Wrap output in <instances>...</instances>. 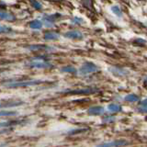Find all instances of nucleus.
<instances>
[{
    "label": "nucleus",
    "instance_id": "1",
    "mask_svg": "<svg viewBox=\"0 0 147 147\" xmlns=\"http://www.w3.org/2000/svg\"><path fill=\"white\" fill-rule=\"evenodd\" d=\"M44 83L43 80L39 79H27V80H7L6 83H2L7 88H18V87H28L38 86Z\"/></svg>",
    "mask_w": 147,
    "mask_h": 147
},
{
    "label": "nucleus",
    "instance_id": "2",
    "mask_svg": "<svg viewBox=\"0 0 147 147\" xmlns=\"http://www.w3.org/2000/svg\"><path fill=\"white\" fill-rule=\"evenodd\" d=\"M26 66L29 68H38V69H48L53 67V64L48 62L46 57H34L31 61L26 63Z\"/></svg>",
    "mask_w": 147,
    "mask_h": 147
},
{
    "label": "nucleus",
    "instance_id": "3",
    "mask_svg": "<svg viewBox=\"0 0 147 147\" xmlns=\"http://www.w3.org/2000/svg\"><path fill=\"white\" fill-rule=\"evenodd\" d=\"M99 70L98 66L92 62H85L79 69V73L83 76L89 75V74L96 73Z\"/></svg>",
    "mask_w": 147,
    "mask_h": 147
},
{
    "label": "nucleus",
    "instance_id": "4",
    "mask_svg": "<svg viewBox=\"0 0 147 147\" xmlns=\"http://www.w3.org/2000/svg\"><path fill=\"white\" fill-rule=\"evenodd\" d=\"M98 88L96 87H86V88H80L76 90H64L63 93L68 95H90L98 92Z\"/></svg>",
    "mask_w": 147,
    "mask_h": 147
},
{
    "label": "nucleus",
    "instance_id": "5",
    "mask_svg": "<svg viewBox=\"0 0 147 147\" xmlns=\"http://www.w3.org/2000/svg\"><path fill=\"white\" fill-rule=\"evenodd\" d=\"M129 144L126 140H116V141H112V142H103V144L96 145V147H122L125 146Z\"/></svg>",
    "mask_w": 147,
    "mask_h": 147
},
{
    "label": "nucleus",
    "instance_id": "6",
    "mask_svg": "<svg viewBox=\"0 0 147 147\" xmlns=\"http://www.w3.org/2000/svg\"><path fill=\"white\" fill-rule=\"evenodd\" d=\"M24 101H16V100H10V101H0V109H8V108H16L20 106L24 105Z\"/></svg>",
    "mask_w": 147,
    "mask_h": 147
},
{
    "label": "nucleus",
    "instance_id": "7",
    "mask_svg": "<svg viewBox=\"0 0 147 147\" xmlns=\"http://www.w3.org/2000/svg\"><path fill=\"white\" fill-rule=\"evenodd\" d=\"M105 109L101 106H95V107H91L87 109V114L91 115V116H99V115L103 114Z\"/></svg>",
    "mask_w": 147,
    "mask_h": 147
},
{
    "label": "nucleus",
    "instance_id": "8",
    "mask_svg": "<svg viewBox=\"0 0 147 147\" xmlns=\"http://www.w3.org/2000/svg\"><path fill=\"white\" fill-rule=\"evenodd\" d=\"M64 37L72 40H82L84 38V35L78 30H70L66 32V33H64Z\"/></svg>",
    "mask_w": 147,
    "mask_h": 147
},
{
    "label": "nucleus",
    "instance_id": "9",
    "mask_svg": "<svg viewBox=\"0 0 147 147\" xmlns=\"http://www.w3.org/2000/svg\"><path fill=\"white\" fill-rule=\"evenodd\" d=\"M23 123H24L23 119H13V121H3L0 122V128H9L13 126L20 125V124Z\"/></svg>",
    "mask_w": 147,
    "mask_h": 147
},
{
    "label": "nucleus",
    "instance_id": "10",
    "mask_svg": "<svg viewBox=\"0 0 147 147\" xmlns=\"http://www.w3.org/2000/svg\"><path fill=\"white\" fill-rule=\"evenodd\" d=\"M0 20H7V21H13V20H16V17L9 12L0 10Z\"/></svg>",
    "mask_w": 147,
    "mask_h": 147
},
{
    "label": "nucleus",
    "instance_id": "11",
    "mask_svg": "<svg viewBox=\"0 0 147 147\" xmlns=\"http://www.w3.org/2000/svg\"><path fill=\"white\" fill-rule=\"evenodd\" d=\"M26 48L30 51H33V52H36V51L52 50V48L49 47V46H47V45H29V46H26Z\"/></svg>",
    "mask_w": 147,
    "mask_h": 147
},
{
    "label": "nucleus",
    "instance_id": "12",
    "mask_svg": "<svg viewBox=\"0 0 147 147\" xmlns=\"http://www.w3.org/2000/svg\"><path fill=\"white\" fill-rule=\"evenodd\" d=\"M43 39L46 40H56L59 39V35L55 32H46L44 33Z\"/></svg>",
    "mask_w": 147,
    "mask_h": 147
},
{
    "label": "nucleus",
    "instance_id": "13",
    "mask_svg": "<svg viewBox=\"0 0 147 147\" xmlns=\"http://www.w3.org/2000/svg\"><path fill=\"white\" fill-rule=\"evenodd\" d=\"M43 26V23L42 21L38 20H32L30 23V28L32 30H40L41 28Z\"/></svg>",
    "mask_w": 147,
    "mask_h": 147
},
{
    "label": "nucleus",
    "instance_id": "14",
    "mask_svg": "<svg viewBox=\"0 0 147 147\" xmlns=\"http://www.w3.org/2000/svg\"><path fill=\"white\" fill-rule=\"evenodd\" d=\"M121 105H118L116 103H112V104H109L108 106V110L110 112H119L121 111Z\"/></svg>",
    "mask_w": 147,
    "mask_h": 147
},
{
    "label": "nucleus",
    "instance_id": "15",
    "mask_svg": "<svg viewBox=\"0 0 147 147\" xmlns=\"http://www.w3.org/2000/svg\"><path fill=\"white\" fill-rule=\"evenodd\" d=\"M61 71L63 73H68V74H75L76 75L77 74V70L76 67H74L72 65H65L61 68Z\"/></svg>",
    "mask_w": 147,
    "mask_h": 147
},
{
    "label": "nucleus",
    "instance_id": "16",
    "mask_svg": "<svg viewBox=\"0 0 147 147\" xmlns=\"http://www.w3.org/2000/svg\"><path fill=\"white\" fill-rule=\"evenodd\" d=\"M124 99H125V101H127V102H137V101H139L140 98H139V96L136 94H129L124 98Z\"/></svg>",
    "mask_w": 147,
    "mask_h": 147
},
{
    "label": "nucleus",
    "instance_id": "17",
    "mask_svg": "<svg viewBox=\"0 0 147 147\" xmlns=\"http://www.w3.org/2000/svg\"><path fill=\"white\" fill-rule=\"evenodd\" d=\"M18 115L17 111L14 110H0V118L1 117H12Z\"/></svg>",
    "mask_w": 147,
    "mask_h": 147
},
{
    "label": "nucleus",
    "instance_id": "18",
    "mask_svg": "<svg viewBox=\"0 0 147 147\" xmlns=\"http://www.w3.org/2000/svg\"><path fill=\"white\" fill-rule=\"evenodd\" d=\"M110 72H112V74H114V75L116 76H126L127 75V72L125 70H123V69L121 68H112V69H109Z\"/></svg>",
    "mask_w": 147,
    "mask_h": 147
},
{
    "label": "nucleus",
    "instance_id": "19",
    "mask_svg": "<svg viewBox=\"0 0 147 147\" xmlns=\"http://www.w3.org/2000/svg\"><path fill=\"white\" fill-rule=\"evenodd\" d=\"M87 131H89V129H76V130H73L67 132L68 135H74V134H78V133H83V132H86Z\"/></svg>",
    "mask_w": 147,
    "mask_h": 147
},
{
    "label": "nucleus",
    "instance_id": "20",
    "mask_svg": "<svg viewBox=\"0 0 147 147\" xmlns=\"http://www.w3.org/2000/svg\"><path fill=\"white\" fill-rule=\"evenodd\" d=\"M12 31L11 28H9L7 26L1 25L0 24V34H7V33H10Z\"/></svg>",
    "mask_w": 147,
    "mask_h": 147
},
{
    "label": "nucleus",
    "instance_id": "21",
    "mask_svg": "<svg viewBox=\"0 0 147 147\" xmlns=\"http://www.w3.org/2000/svg\"><path fill=\"white\" fill-rule=\"evenodd\" d=\"M111 11L116 16H118V17H121L122 16V11H121V7H119V6H113V7H111Z\"/></svg>",
    "mask_w": 147,
    "mask_h": 147
},
{
    "label": "nucleus",
    "instance_id": "22",
    "mask_svg": "<svg viewBox=\"0 0 147 147\" xmlns=\"http://www.w3.org/2000/svg\"><path fill=\"white\" fill-rule=\"evenodd\" d=\"M139 111L145 113L146 112V99H144L142 101H141L139 104Z\"/></svg>",
    "mask_w": 147,
    "mask_h": 147
},
{
    "label": "nucleus",
    "instance_id": "23",
    "mask_svg": "<svg viewBox=\"0 0 147 147\" xmlns=\"http://www.w3.org/2000/svg\"><path fill=\"white\" fill-rule=\"evenodd\" d=\"M30 4L32 5V7H33L35 9H38V10H40L41 8H42V6H41V4L38 1H31Z\"/></svg>",
    "mask_w": 147,
    "mask_h": 147
},
{
    "label": "nucleus",
    "instance_id": "24",
    "mask_svg": "<svg viewBox=\"0 0 147 147\" xmlns=\"http://www.w3.org/2000/svg\"><path fill=\"white\" fill-rule=\"evenodd\" d=\"M102 121L104 122H114L115 121V117L114 116H107L103 118Z\"/></svg>",
    "mask_w": 147,
    "mask_h": 147
},
{
    "label": "nucleus",
    "instance_id": "25",
    "mask_svg": "<svg viewBox=\"0 0 147 147\" xmlns=\"http://www.w3.org/2000/svg\"><path fill=\"white\" fill-rule=\"evenodd\" d=\"M72 22L73 23H75V24H82L83 23V20L80 18H74L73 20H72Z\"/></svg>",
    "mask_w": 147,
    "mask_h": 147
},
{
    "label": "nucleus",
    "instance_id": "26",
    "mask_svg": "<svg viewBox=\"0 0 147 147\" xmlns=\"http://www.w3.org/2000/svg\"><path fill=\"white\" fill-rule=\"evenodd\" d=\"M0 7H3V8H5V7H6V5H5L3 2H0Z\"/></svg>",
    "mask_w": 147,
    "mask_h": 147
}]
</instances>
